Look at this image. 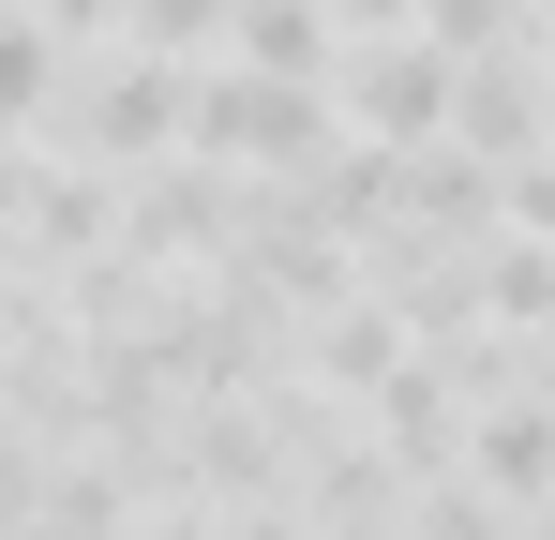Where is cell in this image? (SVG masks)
Here are the masks:
<instances>
[{
    "label": "cell",
    "mask_w": 555,
    "mask_h": 540,
    "mask_svg": "<svg viewBox=\"0 0 555 540\" xmlns=\"http://www.w3.org/2000/svg\"><path fill=\"white\" fill-rule=\"evenodd\" d=\"M15 180H30V151H15V136H0V210H15Z\"/></svg>",
    "instance_id": "52a82bcc"
},
{
    "label": "cell",
    "mask_w": 555,
    "mask_h": 540,
    "mask_svg": "<svg viewBox=\"0 0 555 540\" xmlns=\"http://www.w3.org/2000/svg\"><path fill=\"white\" fill-rule=\"evenodd\" d=\"M331 136H346L331 90H285V76H195L181 90V151H210V166H241V180H300Z\"/></svg>",
    "instance_id": "6da1fadb"
},
{
    "label": "cell",
    "mask_w": 555,
    "mask_h": 540,
    "mask_svg": "<svg viewBox=\"0 0 555 540\" xmlns=\"http://www.w3.org/2000/svg\"><path fill=\"white\" fill-rule=\"evenodd\" d=\"M181 90H195V76L135 61V46H105L91 76H61V120H76L91 166H166V151H181Z\"/></svg>",
    "instance_id": "3957f363"
},
{
    "label": "cell",
    "mask_w": 555,
    "mask_h": 540,
    "mask_svg": "<svg viewBox=\"0 0 555 540\" xmlns=\"http://www.w3.org/2000/svg\"><path fill=\"white\" fill-rule=\"evenodd\" d=\"M105 46H135V61H166V76H210L225 0H120V30H105Z\"/></svg>",
    "instance_id": "5b68a950"
},
{
    "label": "cell",
    "mask_w": 555,
    "mask_h": 540,
    "mask_svg": "<svg viewBox=\"0 0 555 540\" xmlns=\"http://www.w3.org/2000/svg\"><path fill=\"white\" fill-rule=\"evenodd\" d=\"M451 76L465 61H436L421 30H361V46H331V120L375 136V151H436L451 136Z\"/></svg>",
    "instance_id": "7a4b0ae2"
},
{
    "label": "cell",
    "mask_w": 555,
    "mask_h": 540,
    "mask_svg": "<svg viewBox=\"0 0 555 540\" xmlns=\"http://www.w3.org/2000/svg\"><path fill=\"white\" fill-rule=\"evenodd\" d=\"M331 15L315 0H225V76H285V90H331Z\"/></svg>",
    "instance_id": "277c9868"
},
{
    "label": "cell",
    "mask_w": 555,
    "mask_h": 540,
    "mask_svg": "<svg viewBox=\"0 0 555 540\" xmlns=\"http://www.w3.org/2000/svg\"><path fill=\"white\" fill-rule=\"evenodd\" d=\"M61 76H76V61H61V30H46V15H0V136H15V120H46Z\"/></svg>",
    "instance_id": "8992f818"
}]
</instances>
